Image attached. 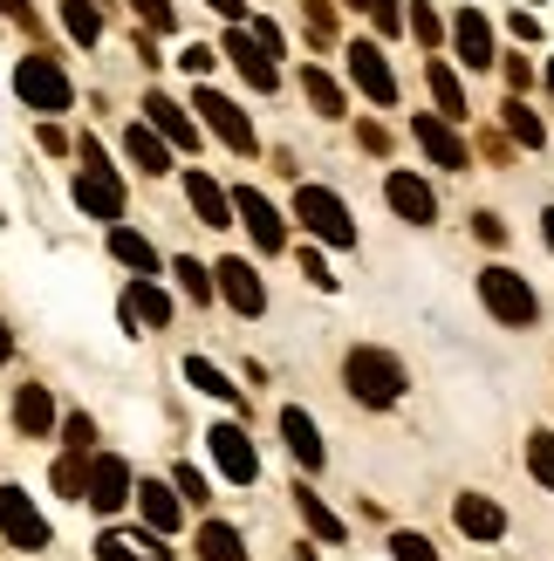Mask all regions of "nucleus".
I'll use <instances>...</instances> for the list:
<instances>
[{
    "label": "nucleus",
    "instance_id": "obj_3",
    "mask_svg": "<svg viewBox=\"0 0 554 561\" xmlns=\"http://www.w3.org/2000/svg\"><path fill=\"white\" fill-rule=\"evenodd\" d=\"M295 219H301V233H315L322 247H356V219L328 185H295Z\"/></svg>",
    "mask_w": 554,
    "mask_h": 561
},
{
    "label": "nucleus",
    "instance_id": "obj_20",
    "mask_svg": "<svg viewBox=\"0 0 554 561\" xmlns=\"http://www.w3.org/2000/svg\"><path fill=\"white\" fill-rule=\"evenodd\" d=\"M452 42H459V62H465V69H486V62H493V27H486L480 8H459Z\"/></svg>",
    "mask_w": 554,
    "mask_h": 561
},
{
    "label": "nucleus",
    "instance_id": "obj_2",
    "mask_svg": "<svg viewBox=\"0 0 554 561\" xmlns=\"http://www.w3.org/2000/svg\"><path fill=\"white\" fill-rule=\"evenodd\" d=\"M76 158H82V172H76V206L90 213V219H124V179L103 164V145H96V137H82Z\"/></svg>",
    "mask_w": 554,
    "mask_h": 561
},
{
    "label": "nucleus",
    "instance_id": "obj_1",
    "mask_svg": "<svg viewBox=\"0 0 554 561\" xmlns=\"http://www.w3.org/2000/svg\"><path fill=\"white\" fill-rule=\"evenodd\" d=\"M343 383H349V398L356 404H397L404 398V363L391 350H349L343 356Z\"/></svg>",
    "mask_w": 554,
    "mask_h": 561
},
{
    "label": "nucleus",
    "instance_id": "obj_22",
    "mask_svg": "<svg viewBox=\"0 0 554 561\" xmlns=\"http://www.w3.org/2000/svg\"><path fill=\"white\" fill-rule=\"evenodd\" d=\"M281 438H288V453H295L301 466H309V472L328 459V453H322V432H315V417H309V411H295V404L281 411Z\"/></svg>",
    "mask_w": 554,
    "mask_h": 561
},
{
    "label": "nucleus",
    "instance_id": "obj_15",
    "mask_svg": "<svg viewBox=\"0 0 554 561\" xmlns=\"http://www.w3.org/2000/svg\"><path fill=\"white\" fill-rule=\"evenodd\" d=\"M227 55H233V69H240L246 82H254V90H274V82H281V69H274V62H267V48L254 42V27H240V21H233Z\"/></svg>",
    "mask_w": 554,
    "mask_h": 561
},
{
    "label": "nucleus",
    "instance_id": "obj_25",
    "mask_svg": "<svg viewBox=\"0 0 554 561\" xmlns=\"http://www.w3.org/2000/svg\"><path fill=\"white\" fill-rule=\"evenodd\" d=\"M109 254H117L124 267H137V280H151V274H158L151 240H145V233H130V227H109Z\"/></svg>",
    "mask_w": 554,
    "mask_h": 561
},
{
    "label": "nucleus",
    "instance_id": "obj_11",
    "mask_svg": "<svg viewBox=\"0 0 554 561\" xmlns=\"http://www.w3.org/2000/svg\"><path fill=\"white\" fill-rule=\"evenodd\" d=\"M411 137L425 145V158L431 164H446V172H465L473 164V151H465V137L446 124V117H411Z\"/></svg>",
    "mask_w": 554,
    "mask_h": 561
},
{
    "label": "nucleus",
    "instance_id": "obj_50",
    "mask_svg": "<svg viewBox=\"0 0 554 561\" xmlns=\"http://www.w3.org/2000/svg\"><path fill=\"white\" fill-rule=\"evenodd\" d=\"M547 96H554V62H547Z\"/></svg>",
    "mask_w": 554,
    "mask_h": 561
},
{
    "label": "nucleus",
    "instance_id": "obj_47",
    "mask_svg": "<svg viewBox=\"0 0 554 561\" xmlns=\"http://www.w3.org/2000/svg\"><path fill=\"white\" fill-rule=\"evenodd\" d=\"M212 8L227 14V21H240V14H246V0H212Z\"/></svg>",
    "mask_w": 554,
    "mask_h": 561
},
{
    "label": "nucleus",
    "instance_id": "obj_24",
    "mask_svg": "<svg viewBox=\"0 0 554 561\" xmlns=\"http://www.w3.org/2000/svg\"><path fill=\"white\" fill-rule=\"evenodd\" d=\"M137 507H145V520L158 527V535H172L178 527V486H158V480H137Z\"/></svg>",
    "mask_w": 554,
    "mask_h": 561
},
{
    "label": "nucleus",
    "instance_id": "obj_31",
    "mask_svg": "<svg viewBox=\"0 0 554 561\" xmlns=\"http://www.w3.org/2000/svg\"><path fill=\"white\" fill-rule=\"evenodd\" d=\"M62 27L76 42H96L103 35V14H96V0H62Z\"/></svg>",
    "mask_w": 554,
    "mask_h": 561
},
{
    "label": "nucleus",
    "instance_id": "obj_44",
    "mask_svg": "<svg viewBox=\"0 0 554 561\" xmlns=\"http://www.w3.org/2000/svg\"><path fill=\"white\" fill-rule=\"evenodd\" d=\"M178 62H185V69H192V76H206V69H212V48H206V42H192V48H185V55H178Z\"/></svg>",
    "mask_w": 554,
    "mask_h": 561
},
{
    "label": "nucleus",
    "instance_id": "obj_10",
    "mask_svg": "<svg viewBox=\"0 0 554 561\" xmlns=\"http://www.w3.org/2000/svg\"><path fill=\"white\" fill-rule=\"evenodd\" d=\"M349 76H356V90H363L370 103H383V110L397 103V76H391V62H383L377 42H356L349 48Z\"/></svg>",
    "mask_w": 554,
    "mask_h": 561
},
{
    "label": "nucleus",
    "instance_id": "obj_36",
    "mask_svg": "<svg viewBox=\"0 0 554 561\" xmlns=\"http://www.w3.org/2000/svg\"><path fill=\"white\" fill-rule=\"evenodd\" d=\"M55 486H62L69 500H82V493H90V466H82V459H62V466H55Z\"/></svg>",
    "mask_w": 554,
    "mask_h": 561
},
{
    "label": "nucleus",
    "instance_id": "obj_40",
    "mask_svg": "<svg viewBox=\"0 0 554 561\" xmlns=\"http://www.w3.org/2000/svg\"><path fill=\"white\" fill-rule=\"evenodd\" d=\"M62 438L76 445V453H90V438H96V425H90V417L76 411V417H62Z\"/></svg>",
    "mask_w": 554,
    "mask_h": 561
},
{
    "label": "nucleus",
    "instance_id": "obj_7",
    "mask_svg": "<svg viewBox=\"0 0 554 561\" xmlns=\"http://www.w3.org/2000/svg\"><path fill=\"white\" fill-rule=\"evenodd\" d=\"M206 445H212V459H219V472H227L233 486H254L261 480V453H254V438H246L240 425H212Z\"/></svg>",
    "mask_w": 554,
    "mask_h": 561
},
{
    "label": "nucleus",
    "instance_id": "obj_27",
    "mask_svg": "<svg viewBox=\"0 0 554 561\" xmlns=\"http://www.w3.org/2000/svg\"><path fill=\"white\" fill-rule=\"evenodd\" d=\"M199 561H246V548H240V535L227 520H206L199 527Z\"/></svg>",
    "mask_w": 554,
    "mask_h": 561
},
{
    "label": "nucleus",
    "instance_id": "obj_13",
    "mask_svg": "<svg viewBox=\"0 0 554 561\" xmlns=\"http://www.w3.org/2000/svg\"><path fill=\"white\" fill-rule=\"evenodd\" d=\"M383 199H391L397 219H411V227H431V219H438L431 185H425V179H411V172H391V179H383Z\"/></svg>",
    "mask_w": 554,
    "mask_h": 561
},
{
    "label": "nucleus",
    "instance_id": "obj_17",
    "mask_svg": "<svg viewBox=\"0 0 554 561\" xmlns=\"http://www.w3.org/2000/svg\"><path fill=\"white\" fill-rule=\"evenodd\" d=\"M124 322L130 329H164L172 322V295H164L158 280H130L124 288Z\"/></svg>",
    "mask_w": 554,
    "mask_h": 561
},
{
    "label": "nucleus",
    "instance_id": "obj_30",
    "mask_svg": "<svg viewBox=\"0 0 554 561\" xmlns=\"http://www.w3.org/2000/svg\"><path fill=\"white\" fill-rule=\"evenodd\" d=\"M185 377H192V383H199V390H206V398H227V404H240V383H227V377H219V370H212V363H206V356H185Z\"/></svg>",
    "mask_w": 554,
    "mask_h": 561
},
{
    "label": "nucleus",
    "instance_id": "obj_28",
    "mask_svg": "<svg viewBox=\"0 0 554 561\" xmlns=\"http://www.w3.org/2000/svg\"><path fill=\"white\" fill-rule=\"evenodd\" d=\"M295 507H301V520H309V527H315L322 541H343V520L328 514V500H322V493H309V486H295Z\"/></svg>",
    "mask_w": 554,
    "mask_h": 561
},
{
    "label": "nucleus",
    "instance_id": "obj_29",
    "mask_svg": "<svg viewBox=\"0 0 554 561\" xmlns=\"http://www.w3.org/2000/svg\"><path fill=\"white\" fill-rule=\"evenodd\" d=\"M425 76H431V96H438V117H465V90H459V76H452L446 62H431Z\"/></svg>",
    "mask_w": 554,
    "mask_h": 561
},
{
    "label": "nucleus",
    "instance_id": "obj_21",
    "mask_svg": "<svg viewBox=\"0 0 554 561\" xmlns=\"http://www.w3.org/2000/svg\"><path fill=\"white\" fill-rule=\"evenodd\" d=\"M124 158H130V164H137L145 179L172 172V145H164V137H158L151 124H130V130H124Z\"/></svg>",
    "mask_w": 554,
    "mask_h": 561
},
{
    "label": "nucleus",
    "instance_id": "obj_14",
    "mask_svg": "<svg viewBox=\"0 0 554 561\" xmlns=\"http://www.w3.org/2000/svg\"><path fill=\"white\" fill-rule=\"evenodd\" d=\"M212 274H219V295H227V301L240 308V316H261V308H267V288H261V274L246 267L240 254H233V261H219Z\"/></svg>",
    "mask_w": 554,
    "mask_h": 561
},
{
    "label": "nucleus",
    "instance_id": "obj_48",
    "mask_svg": "<svg viewBox=\"0 0 554 561\" xmlns=\"http://www.w3.org/2000/svg\"><path fill=\"white\" fill-rule=\"evenodd\" d=\"M8 356H14V329H8V322H0V363H8Z\"/></svg>",
    "mask_w": 554,
    "mask_h": 561
},
{
    "label": "nucleus",
    "instance_id": "obj_33",
    "mask_svg": "<svg viewBox=\"0 0 554 561\" xmlns=\"http://www.w3.org/2000/svg\"><path fill=\"white\" fill-rule=\"evenodd\" d=\"M507 130H513V137H520V145H528V151H541V145H547V130H541V117H534V110L520 103V96L507 103Z\"/></svg>",
    "mask_w": 554,
    "mask_h": 561
},
{
    "label": "nucleus",
    "instance_id": "obj_8",
    "mask_svg": "<svg viewBox=\"0 0 554 561\" xmlns=\"http://www.w3.org/2000/svg\"><path fill=\"white\" fill-rule=\"evenodd\" d=\"M192 110H199V117H206L219 137H227V151L254 158V124H246V110H240V103H227L219 90H199V96H192Z\"/></svg>",
    "mask_w": 554,
    "mask_h": 561
},
{
    "label": "nucleus",
    "instance_id": "obj_6",
    "mask_svg": "<svg viewBox=\"0 0 554 561\" xmlns=\"http://www.w3.org/2000/svg\"><path fill=\"white\" fill-rule=\"evenodd\" d=\"M0 535H8L14 548H27V554L48 548V520L35 514V500H27L21 486H0Z\"/></svg>",
    "mask_w": 554,
    "mask_h": 561
},
{
    "label": "nucleus",
    "instance_id": "obj_26",
    "mask_svg": "<svg viewBox=\"0 0 554 561\" xmlns=\"http://www.w3.org/2000/svg\"><path fill=\"white\" fill-rule=\"evenodd\" d=\"M14 425H21L27 438H42V432L55 425V404H48V390H42V383H27L21 398H14Z\"/></svg>",
    "mask_w": 554,
    "mask_h": 561
},
{
    "label": "nucleus",
    "instance_id": "obj_12",
    "mask_svg": "<svg viewBox=\"0 0 554 561\" xmlns=\"http://www.w3.org/2000/svg\"><path fill=\"white\" fill-rule=\"evenodd\" d=\"M145 124H151L172 151H192V158H199V124H192L172 96H158V90H151V96H145Z\"/></svg>",
    "mask_w": 554,
    "mask_h": 561
},
{
    "label": "nucleus",
    "instance_id": "obj_32",
    "mask_svg": "<svg viewBox=\"0 0 554 561\" xmlns=\"http://www.w3.org/2000/svg\"><path fill=\"white\" fill-rule=\"evenodd\" d=\"M301 90H309V103L322 110V117H343V90H336L322 69H301Z\"/></svg>",
    "mask_w": 554,
    "mask_h": 561
},
{
    "label": "nucleus",
    "instance_id": "obj_46",
    "mask_svg": "<svg viewBox=\"0 0 554 561\" xmlns=\"http://www.w3.org/2000/svg\"><path fill=\"white\" fill-rule=\"evenodd\" d=\"M0 14H8V21H27V27H35V14H27L21 0H0Z\"/></svg>",
    "mask_w": 554,
    "mask_h": 561
},
{
    "label": "nucleus",
    "instance_id": "obj_45",
    "mask_svg": "<svg viewBox=\"0 0 554 561\" xmlns=\"http://www.w3.org/2000/svg\"><path fill=\"white\" fill-rule=\"evenodd\" d=\"M254 42H261L267 55H281V27H274V21H254Z\"/></svg>",
    "mask_w": 554,
    "mask_h": 561
},
{
    "label": "nucleus",
    "instance_id": "obj_16",
    "mask_svg": "<svg viewBox=\"0 0 554 561\" xmlns=\"http://www.w3.org/2000/svg\"><path fill=\"white\" fill-rule=\"evenodd\" d=\"M452 520H459V535H473V541H500L507 535V514L493 507L486 493H459L452 500Z\"/></svg>",
    "mask_w": 554,
    "mask_h": 561
},
{
    "label": "nucleus",
    "instance_id": "obj_34",
    "mask_svg": "<svg viewBox=\"0 0 554 561\" xmlns=\"http://www.w3.org/2000/svg\"><path fill=\"white\" fill-rule=\"evenodd\" d=\"M528 472L554 493V432H534V438H528Z\"/></svg>",
    "mask_w": 554,
    "mask_h": 561
},
{
    "label": "nucleus",
    "instance_id": "obj_42",
    "mask_svg": "<svg viewBox=\"0 0 554 561\" xmlns=\"http://www.w3.org/2000/svg\"><path fill=\"white\" fill-rule=\"evenodd\" d=\"M473 233H480L486 247H500V240H507V227H500V213H473Z\"/></svg>",
    "mask_w": 554,
    "mask_h": 561
},
{
    "label": "nucleus",
    "instance_id": "obj_38",
    "mask_svg": "<svg viewBox=\"0 0 554 561\" xmlns=\"http://www.w3.org/2000/svg\"><path fill=\"white\" fill-rule=\"evenodd\" d=\"M411 35H418L425 48H438V14L425 8V0H411Z\"/></svg>",
    "mask_w": 554,
    "mask_h": 561
},
{
    "label": "nucleus",
    "instance_id": "obj_37",
    "mask_svg": "<svg viewBox=\"0 0 554 561\" xmlns=\"http://www.w3.org/2000/svg\"><path fill=\"white\" fill-rule=\"evenodd\" d=\"M172 486H178V493L192 500V507H199V500H212V493H206V472H199V466H192V459H185V466L172 472Z\"/></svg>",
    "mask_w": 554,
    "mask_h": 561
},
{
    "label": "nucleus",
    "instance_id": "obj_23",
    "mask_svg": "<svg viewBox=\"0 0 554 561\" xmlns=\"http://www.w3.org/2000/svg\"><path fill=\"white\" fill-rule=\"evenodd\" d=\"M185 199H192V213H199L206 227H233V199H227V192H219L206 172H192V179H185Z\"/></svg>",
    "mask_w": 554,
    "mask_h": 561
},
{
    "label": "nucleus",
    "instance_id": "obj_35",
    "mask_svg": "<svg viewBox=\"0 0 554 561\" xmlns=\"http://www.w3.org/2000/svg\"><path fill=\"white\" fill-rule=\"evenodd\" d=\"M172 274H178V280H185V295H192V301H206V295H212V288H219V274H206V267H199V261H192V254H185V261H178V267H172Z\"/></svg>",
    "mask_w": 554,
    "mask_h": 561
},
{
    "label": "nucleus",
    "instance_id": "obj_5",
    "mask_svg": "<svg viewBox=\"0 0 554 561\" xmlns=\"http://www.w3.org/2000/svg\"><path fill=\"white\" fill-rule=\"evenodd\" d=\"M14 90H21L27 110H42V117H62V110H69V76L55 69L48 55H27V62L14 69Z\"/></svg>",
    "mask_w": 554,
    "mask_h": 561
},
{
    "label": "nucleus",
    "instance_id": "obj_41",
    "mask_svg": "<svg viewBox=\"0 0 554 561\" xmlns=\"http://www.w3.org/2000/svg\"><path fill=\"white\" fill-rule=\"evenodd\" d=\"M130 8H137V14H145L151 27H172V21H178V14H172V0H130Z\"/></svg>",
    "mask_w": 554,
    "mask_h": 561
},
{
    "label": "nucleus",
    "instance_id": "obj_39",
    "mask_svg": "<svg viewBox=\"0 0 554 561\" xmlns=\"http://www.w3.org/2000/svg\"><path fill=\"white\" fill-rule=\"evenodd\" d=\"M391 554H397V561H438L425 535H391Z\"/></svg>",
    "mask_w": 554,
    "mask_h": 561
},
{
    "label": "nucleus",
    "instance_id": "obj_43",
    "mask_svg": "<svg viewBox=\"0 0 554 561\" xmlns=\"http://www.w3.org/2000/svg\"><path fill=\"white\" fill-rule=\"evenodd\" d=\"M301 274H309L315 288H336V274H328V261H322V254H301Z\"/></svg>",
    "mask_w": 554,
    "mask_h": 561
},
{
    "label": "nucleus",
    "instance_id": "obj_49",
    "mask_svg": "<svg viewBox=\"0 0 554 561\" xmlns=\"http://www.w3.org/2000/svg\"><path fill=\"white\" fill-rule=\"evenodd\" d=\"M541 233H547V247H554V213H541Z\"/></svg>",
    "mask_w": 554,
    "mask_h": 561
},
{
    "label": "nucleus",
    "instance_id": "obj_18",
    "mask_svg": "<svg viewBox=\"0 0 554 561\" xmlns=\"http://www.w3.org/2000/svg\"><path fill=\"white\" fill-rule=\"evenodd\" d=\"M96 561H172V548L158 541V527H151V535H130V527H109V535L96 541Z\"/></svg>",
    "mask_w": 554,
    "mask_h": 561
},
{
    "label": "nucleus",
    "instance_id": "obj_4",
    "mask_svg": "<svg viewBox=\"0 0 554 561\" xmlns=\"http://www.w3.org/2000/svg\"><path fill=\"white\" fill-rule=\"evenodd\" d=\"M480 301H486V316H493V322H507V329H528V322L541 316L534 288H528V280H520L513 267H480Z\"/></svg>",
    "mask_w": 554,
    "mask_h": 561
},
{
    "label": "nucleus",
    "instance_id": "obj_9",
    "mask_svg": "<svg viewBox=\"0 0 554 561\" xmlns=\"http://www.w3.org/2000/svg\"><path fill=\"white\" fill-rule=\"evenodd\" d=\"M130 493H137V486H130V466H124L117 453H96V459H90V493H82V500H90L96 514H117Z\"/></svg>",
    "mask_w": 554,
    "mask_h": 561
},
{
    "label": "nucleus",
    "instance_id": "obj_19",
    "mask_svg": "<svg viewBox=\"0 0 554 561\" xmlns=\"http://www.w3.org/2000/svg\"><path fill=\"white\" fill-rule=\"evenodd\" d=\"M233 213L246 219V233H254V247H261V254H281V213H274L267 199H261V192H240V199H233Z\"/></svg>",
    "mask_w": 554,
    "mask_h": 561
}]
</instances>
